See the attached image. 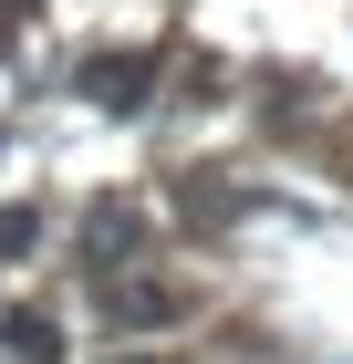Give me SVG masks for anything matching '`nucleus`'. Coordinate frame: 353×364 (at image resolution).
<instances>
[{
	"mask_svg": "<svg viewBox=\"0 0 353 364\" xmlns=\"http://www.w3.org/2000/svg\"><path fill=\"white\" fill-rule=\"evenodd\" d=\"M104 312H114V333H156L188 312V281H104Z\"/></svg>",
	"mask_w": 353,
	"mask_h": 364,
	"instance_id": "2",
	"label": "nucleus"
},
{
	"mask_svg": "<svg viewBox=\"0 0 353 364\" xmlns=\"http://www.w3.org/2000/svg\"><path fill=\"white\" fill-rule=\"evenodd\" d=\"M0 11H11V21H21V11H42V0H0Z\"/></svg>",
	"mask_w": 353,
	"mask_h": 364,
	"instance_id": "6",
	"label": "nucleus"
},
{
	"mask_svg": "<svg viewBox=\"0 0 353 364\" xmlns=\"http://www.w3.org/2000/svg\"><path fill=\"white\" fill-rule=\"evenodd\" d=\"M156 73H166L156 53H94L83 63V94H94L104 114H146L156 105Z\"/></svg>",
	"mask_w": 353,
	"mask_h": 364,
	"instance_id": "1",
	"label": "nucleus"
},
{
	"mask_svg": "<svg viewBox=\"0 0 353 364\" xmlns=\"http://www.w3.org/2000/svg\"><path fill=\"white\" fill-rule=\"evenodd\" d=\"M31 240H42V208H0V260L31 250Z\"/></svg>",
	"mask_w": 353,
	"mask_h": 364,
	"instance_id": "5",
	"label": "nucleus"
},
{
	"mask_svg": "<svg viewBox=\"0 0 353 364\" xmlns=\"http://www.w3.org/2000/svg\"><path fill=\"white\" fill-rule=\"evenodd\" d=\"M136 240H146V219H136V208H125V198H94V219H83V260H94V271H114Z\"/></svg>",
	"mask_w": 353,
	"mask_h": 364,
	"instance_id": "3",
	"label": "nucleus"
},
{
	"mask_svg": "<svg viewBox=\"0 0 353 364\" xmlns=\"http://www.w3.org/2000/svg\"><path fill=\"white\" fill-rule=\"evenodd\" d=\"M0 343H11L21 364H63V323L53 312H0Z\"/></svg>",
	"mask_w": 353,
	"mask_h": 364,
	"instance_id": "4",
	"label": "nucleus"
}]
</instances>
